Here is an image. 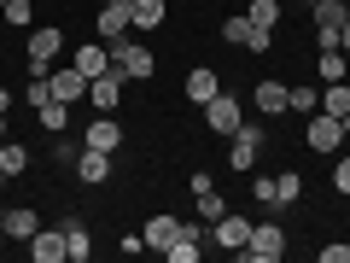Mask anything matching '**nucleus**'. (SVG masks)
Returning a JSON list of instances; mask_svg holds the SVG:
<instances>
[{
    "label": "nucleus",
    "mask_w": 350,
    "mask_h": 263,
    "mask_svg": "<svg viewBox=\"0 0 350 263\" xmlns=\"http://www.w3.org/2000/svg\"><path fill=\"white\" fill-rule=\"evenodd\" d=\"M0 170H6V175H24V170H29V147H18V140H0Z\"/></svg>",
    "instance_id": "26"
},
{
    "label": "nucleus",
    "mask_w": 350,
    "mask_h": 263,
    "mask_svg": "<svg viewBox=\"0 0 350 263\" xmlns=\"http://www.w3.org/2000/svg\"><path fill=\"white\" fill-rule=\"evenodd\" d=\"M163 258H170V263H199L204 258V228L181 223V228H175V240L163 246Z\"/></svg>",
    "instance_id": "10"
},
{
    "label": "nucleus",
    "mask_w": 350,
    "mask_h": 263,
    "mask_svg": "<svg viewBox=\"0 0 350 263\" xmlns=\"http://www.w3.org/2000/svg\"><path fill=\"white\" fill-rule=\"evenodd\" d=\"M304 140H310V152H338V147H345V123L327 117V112H315L310 129H304Z\"/></svg>",
    "instance_id": "8"
},
{
    "label": "nucleus",
    "mask_w": 350,
    "mask_h": 263,
    "mask_svg": "<svg viewBox=\"0 0 350 263\" xmlns=\"http://www.w3.org/2000/svg\"><path fill=\"white\" fill-rule=\"evenodd\" d=\"M6 105H12V94H6V88H0V112H6Z\"/></svg>",
    "instance_id": "36"
},
{
    "label": "nucleus",
    "mask_w": 350,
    "mask_h": 263,
    "mask_svg": "<svg viewBox=\"0 0 350 263\" xmlns=\"http://www.w3.org/2000/svg\"><path fill=\"white\" fill-rule=\"evenodd\" d=\"M36 117H41V129H47V135H64V123H70V105H64V100H47V105H36Z\"/></svg>",
    "instance_id": "23"
},
{
    "label": "nucleus",
    "mask_w": 350,
    "mask_h": 263,
    "mask_svg": "<svg viewBox=\"0 0 350 263\" xmlns=\"http://www.w3.org/2000/svg\"><path fill=\"white\" fill-rule=\"evenodd\" d=\"M245 18H251V29H269V36H275V24H280V0H251Z\"/></svg>",
    "instance_id": "22"
},
{
    "label": "nucleus",
    "mask_w": 350,
    "mask_h": 263,
    "mask_svg": "<svg viewBox=\"0 0 350 263\" xmlns=\"http://www.w3.org/2000/svg\"><path fill=\"white\" fill-rule=\"evenodd\" d=\"M222 211H228V205H222V193H216V188H211V193H199V216H204V223H216Z\"/></svg>",
    "instance_id": "32"
},
{
    "label": "nucleus",
    "mask_w": 350,
    "mask_h": 263,
    "mask_svg": "<svg viewBox=\"0 0 350 263\" xmlns=\"http://www.w3.org/2000/svg\"><path fill=\"white\" fill-rule=\"evenodd\" d=\"M304 199V175L298 170H280L275 175V211H286V205H298Z\"/></svg>",
    "instance_id": "21"
},
{
    "label": "nucleus",
    "mask_w": 350,
    "mask_h": 263,
    "mask_svg": "<svg viewBox=\"0 0 350 263\" xmlns=\"http://www.w3.org/2000/svg\"><path fill=\"white\" fill-rule=\"evenodd\" d=\"M187 188H193V199H199V193H211L216 181H211V175H204V170H193V175H187Z\"/></svg>",
    "instance_id": "35"
},
{
    "label": "nucleus",
    "mask_w": 350,
    "mask_h": 263,
    "mask_svg": "<svg viewBox=\"0 0 350 263\" xmlns=\"http://www.w3.org/2000/svg\"><path fill=\"white\" fill-rule=\"evenodd\" d=\"M0 18H6V24H18V29H29V24H36V0H6V6H0Z\"/></svg>",
    "instance_id": "27"
},
{
    "label": "nucleus",
    "mask_w": 350,
    "mask_h": 263,
    "mask_svg": "<svg viewBox=\"0 0 350 263\" xmlns=\"http://www.w3.org/2000/svg\"><path fill=\"white\" fill-rule=\"evenodd\" d=\"M315 258H321V263H350V246H321Z\"/></svg>",
    "instance_id": "34"
},
{
    "label": "nucleus",
    "mask_w": 350,
    "mask_h": 263,
    "mask_svg": "<svg viewBox=\"0 0 350 263\" xmlns=\"http://www.w3.org/2000/svg\"><path fill=\"white\" fill-rule=\"evenodd\" d=\"M338 123H345V140H350V112H345V117H338Z\"/></svg>",
    "instance_id": "37"
},
{
    "label": "nucleus",
    "mask_w": 350,
    "mask_h": 263,
    "mask_svg": "<svg viewBox=\"0 0 350 263\" xmlns=\"http://www.w3.org/2000/svg\"><path fill=\"white\" fill-rule=\"evenodd\" d=\"M0 140H6V112H0Z\"/></svg>",
    "instance_id": "38"
},
{
    "label": "nucleus",
    "mask_w": 350,
    "mask_h": 263,
    "mask_svg": "<svg viewBox=\"0 0 350 263\" xmlns=\"http://www.w3.org/2000/svg\"><path fill=\"white\" fill-rule=\"evenodd\" d=\"M76 175H82L88 188H100L105 175H111V152H94V147H82V152H76Z\"/></svg>",
    "instance_id": "16"
},
{
    "label": "nucleus",
    "mask_w": 350,
    "mask_h": 263,
    "mask_svg": "<svg viewBox=\"0 0 350 263\" xmlns=\"http://www.w3.org/2000/svg\"><path fill=\"white\" fill-rule=\"evenodd\" d=\"M163 24V0H135V29H158Z\"/></svg>",
    "instance_id": "29"
},
{
    "label": "nucleus",
    "mask_w": 350,
    "mask_h": 263,
    "mask_svg": "<svg viewBox=\"0 0 350 263\" xmlns=\"http://www.w3.org/2000/svg\"><path fill=\"white\" fill-rule=\"evenodd\" d=\"M204 123H211L216 135H234V129L245 123V112H239V100H234V94H228V88H222L216 100H204Z\"/></svg>",
    "instance_id": "7"
},
{
    "label": "nucleus",
    "mask_w": 350,
    "mask_h": 263,
    "mask_svg": "<svg viewBox=\"0 0 350 263\" xmlns=\"http://www.w3.org/2000/svg\"><path fill=\"white\" fill-rule=\"evenodd\" d=\"M234 258H245V263H280V258H286V228H280V223H257L251 240L234 251Z\"/></svg>",
    "instance_id": "2"
},
{
    "label": "nucleus",
    "mask_w": 350,
    "mask_h": 263,
    "mask_svg": "<svg viewBox=\"0 0 350 263\" xmlns=\"http://www.w3.org/2000/svg\"><path fill=\"white\" fill-rule=\"evenodd\" d=\"M82 147H94V152H117V147H123V123H117L111 112H100V117H94V123H88Z\"/></svg>",
    "instance_id": "11"
},
{
    "label": "nucleus",
    "mask_w": 350,
    "mask_h": 263,
    "mask_svg": "<svg viewBox=\"0 0 350 263\" xmlns=\"http://www.w3.org/2000/svg\"><path fill=\"white\" fill-rule=\"evenodd\" d=\"M129 24H135V0H105V6H100V36L105 41L129 36Z\"/></svg>",
    "instance_id": "12"
},
{
    "label": "nucleus",
    "mask_w": 350,
    "mask_h": 263,
    "mask_svg": "<svg viewBox=\"0 0 350 263\" xmlns=\"http://www.w3.org/2000/svg\"><path fill=\"white\" fill-rule=\"evenodd\" d=\"M88 100L100 105V112H117V105H123V76H117V71L94 76V82H88Z\"/></svg>",
    "instance_id": "14"
},
{
    "label": "nucleus",
    "mask_w": 350,
    "mask_h": 263,
    "mask_svg": "<svg viewBox=\"0 0 350 263\" xmlns=\"http://www.w3.org/2000/svg\"><path fill=\"white\" fill-rule=\"evenodd\" d=\"M0 228H6V205H0Z\"/></svg>",
    "instance_id": "39"
},
{
    "label": "nucleus",
    "mask_w": 350,
    "mask_h": 263,
    "mask_svg": "<svg viewBox=\"0 0 350 263\" xmlns=\"http://www.w3.org/2000/svg\"><path fill=\"white\" fill-rule=\"evenodd\" d=\"M29 258L36 263H70L64 258V228H36L29 234Z\"/></svg>",
    "instance_id": "13"
},
{
    "label": "nucleus",
    "mask_w": 350,
    "mask_h": 263,
    "mask_svg": "<svg viewBox=\"0 0 350 263\" xmlns=\"http://www.w3.org/2000/svg\"><path fill=\"white\" fill-rule=\"evenodd\" d=\"M251 105H257L262 117H286V112H292V88L275 82V76H262V82L251 88Z\"/></svg>",
    "instance_id": "6"
},
{
    "label": "nucleus",
    "mask_w": 350,
    "mask_h": 263,
    "mask_svg": "<svg viewBox=\"0 0 350 263\" xmlns=\"http://www.w3.org/2000/svg\"><path fill=\"white\" fill-rule=\"evenodd\" d=\"M292 112L315 117V112H321V94H315V88H292Z\"/></svg>",
    "instance_id": "30"
},
{
    "label": "nucleus",
    "mask_w": 350,
    "mask_h": 263,
    "mask_svg": "<svg viewBox=\"0 0 350 263\" xmlns=\"http://www.w3.org/2000/svg\"><path fill=\"white\" fill-rule=\"evenodd\" d=\"M0 188H6V170H0Z\"/></svg>",
    "instance_id": "40"
},
{
    "label": "nucleus",
    "mask_w": 350,
    "mask_h": 263,
    "mask_svg": "<svg viewBox=\"0 0 350 263\" xmlns=\"http://www.w3.org/2000/svg\"><path fill=\"white\" fill-rule=\"evenodd\" d=\"M47 88H53V100H64V105H76L88 94V76L76 71V64H53L47 71Z\"/></svg>",
    "instance_id": "9"
},
{
    "label": "nucleus",
    "mask_w": 350,
    "mask_h": 263,
    "mask_svg": "<svg viewBox=\"0 0 350 263\" xmlns=\"http://www.w3.org/2000/svg\"><path fill=\"white\" fill-rule=\"evenodd\" d=\"M251 199H262L275 211V175H251Z\"/></svg>",
    "instance_id": "31"
},
{
    "label": "nucleus",
    "mask_w": 350,
    "mask_h": 263,
    "mask_svg": "<svg viewBox=\"0 0 350 263\" xmlns=\"http://www.w3.org/2000/svg\"><path fill=\"white\" fill-rule=\"evenodd\" d=\"M0 6H6V0H0Z\"/></svg>",
    "instance_id": "43"
},
{
    "label": "nucleus",
    "mask_w": 350,
    "mask_h": 263,
    "mask_svg": "<svg viewBox=\"0 0 350 263\" xmlns=\"http://www.w3.org/2000/svg\"><path fill=\"white\" fill-rule=\"evenodd\" d=\"M333 188H338V193H345V199H350V152H345V158L333 164Z\"/></svg>",
    "instance_id": "33"
},
{
    "label": "nucleus",
    "mask_w": 350,
    "mask_h": 263,
    "mask_svg": "<svg viewBox=\"0 0 350 263\" xmlns=\"http://www.w3.org/2000/svg\"><path fill=\"white\" fill-rule=\"evenodd\" d=\"M321 112L327 117H345L350 112V82H327L321 88Z\"/></svg>",
    "instance_id": "25"
},
{
    "label": "nucleus",
    "mask_w": 350,
    "mask_h": 263,
    "mask_svg": "<svg viewBox=\"0 0 350 263\" xmlns=\"http://www.w3.org/2000/svg\"><path fill=\"white\" fill-rule=\"evenodd\" d=\"M59 53H64V29H53V24H36L29 29V76H47L53 64H59Z\"/></svg>",
    "instance_id": "3"
},
{
    "label": "nucleus",
    "mask_w": 350,
    "mask_h": 263,
    "mask_svg": "<svg viewBox=\"0 0 350 263\" xmlns=\"http://www.w3.org/2000/svg\"><path fill=\"white\" fill-rule=\"evenodd\" d=\"M298 6H315V0H298Z\"/></svg>",
    "instance_id": "41"
},
{
    "label": "nucleus",
    "mask_w": 350,
    "mask_h": 263,
    "mask_svg": "<svg viewBox=\"0 0 350 263\" xmlns=\"http://www.w3.org/2000/svg\"><path fill=\"white\" fill-rule=\"evenodd\" d=\"M181 94H187L193 105H204V100H216V94H222V76H216L211 64H199V71H187V88H181Z\"/></svg>",
    "instance_id": "15"
},
{
    "label": "nucleus",
    "mask_w": 350,
    "mask_h": 263,
    "mask_svg": "<svg viewBox=\"0 0 350 263\" xmlns=\"http://www.w3.org/2000/svg\"><path fill=\"white\" fill-rule=\"evenodd\" d=\"M315 71H321V82H350V53L345 47H321Z\"/></svg>",
    "instance_id": "18"
},
{
    "label": "nucleus",
    "mask_w": 350,
    "mask_h": 263,
    "mask_svg": "<svg viewBox=\"0 0 350 263\" xmlns=\"http://www.w3.org/2000/svg\"><path fill=\"white\" fill-rule=\"evenodd\" d=\"M64 258H70V263H88V258H94V234H88L82 223H64Z\"/></svg>",
    "instance_id": "19"
},
{
    "label": "nucleus",
    "mask_w": 350,
    "mask_h": 263,
    "mask_svg": "<svg viewBox=\"0 0 350 263\" xmlns=\"http://www.w3.org/2000/svg\"><path fill=\"white\" fill-rule=\"evenodd\" d=\"M228 140H234V147H228V164H234V170L245 175L251 164H257V152H262V129H257V123H239Z\"/></svg>",
    "instance_id": "5"
},
{
    "label": "nucleus",
    "mask_w": 350,
    "mask_h": 263,
    "mask_svg": "<svg viewBox=\"0 0 350 263\" xmlns=\"http://www.w3.org/2000/svg\"><path fill=\"white\" fill-rule=\"evenodd\" d=\"M175 228H181L175 216H146V228H140V240H146V251H163V246L175 240Z\"/></svg>",
    "instance_id": "20"
},
{
    "label": "nucleus",
    "mask_w": 350,
    "mask_h": 263,
    "mask_svg": "<svg viewBox=\"0 0 350 263\" xmlns=\"http://www.w3.org/2000/svg\"><path fill=\"white\" fill-rule=\"evenodd\" d=\"M345 18H350V0H345Z\"/></svg>",
    "instance_id": "42"
},
{
    "label": "nucleus",
    "mask_w": 350,
    "mask_h": 263,
    "mask_svg": "<svg viewBox=\"0 0 350 263\" xmlns=\"http://www.w3.org/2000/svg\"><path fill=\"white\" fill-rule=\"evenodd\" d=\"M70 64L88 76V82H94V76H105V71H111V53H105V47H94V41H82V47L70 53Z\"/></svg>",
    "instance_id": "17"
},
{
    "label": "nucleus",
    "mask_w": 350,
    "mask_h": 263,
    "mask_svg": "<svg viewBox=\"0 0 350 263\" xmlns=\"http://www.w3.org/2000/svg\"><path fill=\"white\" fill-rule=\"evenodd\" d=\"M251 228H257V223H251V216H239V211H222V216H216V223H204V246L239 251V246H245V240H251Z\"/></svg>",
    "instance_id": "4"
},
{
    "label": "nucleus",
    "mask_w": 350,
    "mask_h": 263,
    "mask_svg": "<svg viewBox=\"0 0 350 263\" xmlns=\"http://www.w3.org/2000/svg\"><path fill=\"white\" fill-rule=\"evenodd\" d=\"M222 41L245 47V41H251V18H245V12H228V18H222Z\"/></svg>",
    "instance_id": "28"
},
{
    "label": "nucleus",
    "mask_w": 350,
    "mask_h": 263,
    "mask_svg": "<svg viewBox=\"0 0 350 263\" xmlns=\"http://www.w3.org/2000/svg\"><path fill=\"white\" fill-rule=\"evenodd\" d=\"M36 211H29V205H12V211H6V234H12V240H29V234H36Z\"/></svg>",
    "instance_id": "24"
},
{
    "label": "nucleus",
    "mask_w": 350,
    "mask_h": 263,
    "mask_svg": "<svg viewBox=\"0 0 350 263\" xmlns=\"http://www.w3.org/2000/svg\"><path fill=\"white\" fill-rule=\"evenodd\" d=\"M105 53H111V71L123 76V82H146V76L158 71V59H152V47H140V41H129V36L105 41Z\"/></svg>",
    "instance_id": "1"
}]
</instances>
